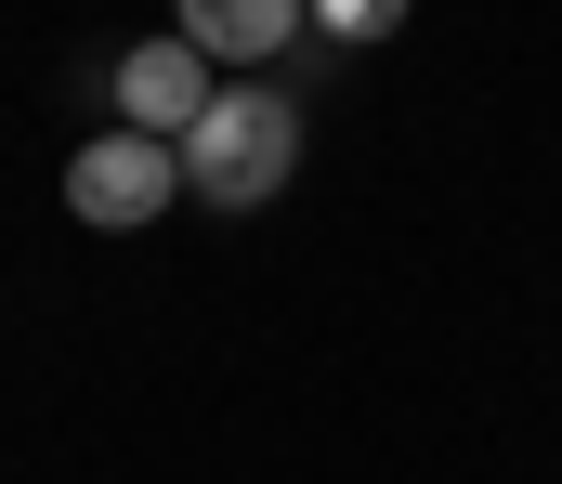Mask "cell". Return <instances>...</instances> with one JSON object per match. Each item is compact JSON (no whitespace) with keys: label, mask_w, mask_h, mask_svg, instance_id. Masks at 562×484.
<instances>
[{"label":"cell","mask_w":562,"mask_h":484,"mask_svg":"<svg viewBox=\"0 0 562 484\" xmlns=\"http://www.w3.org/2000/svg\"><path fill=\"white\" fill-rule=\"evenodd\" d=\"M314 26H327V40H353V53H367V40H393V0H327V13H314Z\"/></svg>","instance_id":"5"},{"label":"cell","mask_w":562,"mask_h":484,"mask_svg":"<svg viewBox=\"0 0 562 484\" xmlns=\"http://www.w3.org/2000/svg\"><path fill=\"white\" fill-rule=\"evenodd\" d=\"M210 92H223V79L196 66V40H183V26H170V40H132V53H119V132L170 145V158H183V132L210 119Z\"/></svg>","instance_id":"3"},{"label":"cell","mask_w":562,"mask_h":484,"mask_svg":"<svg viewBox=\"0 0 562 484\" xmlns=\"http://www.w3.org/2000/svg\"><path fill=\"white\" fill-rule=\"evenodd\" d=\"M183 40H196V66H276L301 40V0H196Z\"/></svg>","instance_id":"4"},{"label":"cell","mask_w":562,"mask_h":484,"mask_svg":"<svg viewBox=\"0 0 562 484\" xmlns=\"http://www.w3.org/2000/svg\"><path fill=\"white\" fill-rule=\"evenodd\" d=\"M288 170H301V105L276 79H223L210 119L183 132V196L196 210H276Z\"/></svg>","instance_id":"1"},{"label":"cell","mask_w":562,"mask_h":484,"mask_svg":"<svg viewBox=\"0 0 562 484\" xmlns=\"http://www.w3.org/2000/svg\"><path fill=\"white\" fill-rule=\"evenodd\" d=\"M170 196H183V158L144 145V132H92V145L66 158V210H79L92 236H144Z\"/></svg>","instance_id":"2"}]
</instances>
